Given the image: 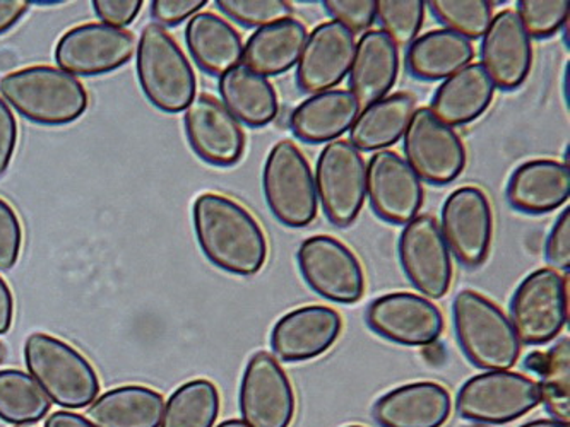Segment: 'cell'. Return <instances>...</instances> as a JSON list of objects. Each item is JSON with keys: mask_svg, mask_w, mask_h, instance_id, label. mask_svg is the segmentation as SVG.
Returning a JSON list of instances; mask_svg holds the SVG:
<instances>
[{"mask_svg": "<svg viewBox=\"0 0 570 427\" xmlns=\"http://www.w3.org/2000/svg\"><path fill=\"white\" fill-rule=\"evenodd\" d=\"M193 222L204 257L223 272L250 277L266 266V232L238 200L223 193H200L193 206Z\"/></svg>", "mask_w": 570, "mask_h": 427, "instance_id": "obj_1", "label": "cell"}, {"mask_svg": "<svg viewBox=\"0 0 570 427\" xmlns=\"http://www.w3.org/2000/svg\"><path fill=\"white\" fill-rule=\"evenodd\" d=\"M0 95L28 122L45 127L75 123L89 107L85 85L52 66L14 70L0 81Z\"/></svg>", "mask_w": 570, "mask_h": 427, "instance_id": "obj_2", "label": "cell"}, {"mask_svg": "<svg viewBox=\"0 0 570 427\" xmlns=\"http://www.w3.org/2000/svg\"><path fill=\"white\" fill-rule=\"evenodd\" d=\"M22 354L28 375L56 406L85 409L100 395L97 369L85 354L66 340L35 331L24 340Z\"/></svg>", "mask_w": 570, "mask_h": 427, "instance_id": "obj_3", "label": "cell"}, {"mask_svg": "<svg viewBox=\"0 0 570 427\" xmlns=\"http://www.w3.org/2000/svg\"><path fill=\"white\" fill-rule=\"evenodd\" d=\"M454 331L468 361L483 371H511L522 344L499 305L473 289H463L452 302Z\"/></svg>", "mask_w": 570, "mask_h": 427, "instance_id": "obj_4", "label": "cell"}, {"mask_svg": "<svg viewBox=\"0 0 570 427\" xmlns=\"http://www.w3.org/2000/svg\"><path fill=\"white\" fill-rule=\"evenodd\" d=\"M136 56V72L146 100L164 113L186 111L197 97V79L175 38L151 22L139 37Z\"/></svg>", "mask_w": 570, "mask_h": 427, "instance_id": "obj_5", "label": "cell"}, {"mask_svg": "<svg viewBox=\"0 0 570 427\" xmlns=\"http://www.w3.org/2000/svg\"><path fill=\"white\" fill-rule=\"evenodd\" d=\"M263 190L271 212L286 228H307L317 218L314 173L292 140H279L267 155Z\"/></svg>", "mask_w": 570, "mask_h": 427, "instance_id": "obj_6", "label": "cell"}, {"mask_svg": "<svg viewBox=\"0 0 570 427\" xmlns=\"http://www.w3.org/2000/svg\"><path fill=\"white\" fill-rule=\"evenodd\" d=\"M540 404L538 381L515 371L480 373L455 395V413L480 426L514 423Z\"/></svg>", "mask_w": 570, "mask_h": 427, "instance_id": "obj_7", "label": "cell"}, {"mask_svg": "<svg viewBox=\"0 0 570 427\" xmlns=\"http://www.w3.org/2000/svg\"><path fill=\"white\" fill-rule=\"evenodd\" d=\"M511 320L521 344L552 342L569 324V279L559 270H534L519 284L511 301Z\"/></svg>", "mask_w": 570, "mask_h": 427, "instance_id": "obj_8", "label": "cell"}, {"mask_svg": "<svg viewBox=\"0 0 570 427\" xmlns=\"http://www.w3.org/2000/svg\"><path fill=\"white\" fill-rule=\"evenodd\" d=\"M315 192L327 219L348 228L358 219L367 199V161L350 140L324 146L315 166Z\"/></svg>", "mask_w": 570, "mask_h": 427, "instance_id": "obj_9", "label": "cell"}, {"mask_svg": "<svg viewBox=\"0 0 570 427\" xmlns=\"http://www.w3.org/2000/svg\"><path fill=\"white\" fill-rule=\"evenodd\" d=\"M404 159L420 180L430 185L452 183L466 168L463 139L426 107L416 108L403 136Z\"/></svg>", "mask_w": 570, "mask_h": 427, "instance_id": "obj_10", "label": "cell"}, {"mask_svg": "<svg viewBox=\"0 0 570 427\" xmlns=\"http://www.w3.org/2000/svg\"><path fill=\"white\" fill-rule=\"evenodd\" d=\"M296 262L312 291L340 305H353L365 292V272L355 251L330 235L302 241Z\"/></svg>", "mask_w": 570, "mask_h": 427, "instance_id": "obj_11", "label": "cell"}, {"mask_svg": "<svg viewBox=\"0 0 570 427\" xmlns=\"http://www.w3.org/2000/svg\"><path fill=\"white\" fill-rule=\"evenodd\" d=\"M238 409L247 427H289L295 420L292 379L273 354L259 350L248 359L238 391Z\"/></svg>", "mask_w": 570, "mask_h": 427, "instance_id": "obj_12", "label": "cell"}, {"mask_svg": "<svg viewBox=\"0 0 570 427\" xmlns=\"http://www.w3.org/2000/svg\"><path fill=\"white\" fill-rule=\"evenodd\" d=\"M136 37L129 30L86 22L67 30L56 44L59 69L79 78L110 75L132 60Z\"/></svg>", "mask_w": 570, "mask_h": 427, "instance_id": "obj_13", "label": "cell"}, {"mask_svg": "<svg viewBox=\"0 0 570 427\" xmlns=\"http://www.w3.org/2000/svg\"><path fill=\"white\" fill-rule=\"evenodd\" d=\"M441 228L451 255L468 269L483 266L493 240V210L489 196L474 185L455 188L441 210Z\"/></svg>", "mask_w": 570, "mask_h": 427, "instance_id": "obj_14", "label": "cell"}, {"mask_svg": "<svg viewBox=\"0 0 570 427\" xmlns=\"http://www.w3.org/2000/svg\"><path fill=\"white\" fill-rule=\"evenodd\" d=\"M400 262L407 280L423 298L441 299L448 295L454 277L452 255L445 245L438 219L419 214L404 225L400 236Z\"/></svg>", "mask_w": 570, "mask_h": 427, "instance_id": "obj_15", "label": "cell"}, {"mask_svg": "<svg viewBox=\"0 0 570 427\" xmlns=\"http://www.w3.org/2000/svg\"><path fill=\"white\" fill-rule=\"evenodd\" d=\"M365 320L377 336L397 346H435L444 331L441 308L406 291L379 296L368 305Z\"/></svg>", "mask_w": 570, "mask_h": 427, "instance_id": "obj_16", "label": "cell"}, {"mask_svg": "<svg viewBox=\"0 0 570 427\" xmlns=\"http://www.w3.org/2000/svg\"><path fill=\"white\" fill-rule=\"evenodd\" d=\"M367 197L382 221L404 226L422 210L425 188L403 156L385 149L367 161Z\"/></svg>", "mask_w": 570, "mask_h": 427, "instance_id": "obj_17", "label": "cell"}, {"mask_svg": "<svg viewBox=\"0 0 570 427\" xmlns=\"http://www.w3.org/2000/svg\"><path fill=\"white\" fill-rule=\"evenodd\" d=\"M184 129L190 149L212 166L228 168L244 156V129L218 98L208 92L197 95L184 111Z\"/></svg>", "mask_w": 570, "mask_h": 427, "instance_id": "obj_18", "label": "cell"}, {"mask_svg": "<svg viewBox=\"0 0 570 427\" xmlns=\"http://www.w3.org/2000/svg\"><path fill=\"white\" fill-rule=\"evenodd\" d=\"M343 318L326 305H307L283 315L271 330V349L283 363L321 358L340 339Z\"/></svg>", "mask_w": 570, "mask_h": 427, "instance_id": "obj_19", "label": "cell"}, {"mask_svg": "<svg viewBox=\"0 0 570 427\" xmlns=\"http://www.w3.org/2000/svg\"><path fill=\"white\" fill-rule=\"evenodd\" d=\"M356 38L340 22H321L311 31L296 63V85L307 95L336 88L352 69Z\"/></svg>", "mask_w": 570, "mask_h": 427, "instance_id": "obj_20", "label": "cell"}, {"mask_svg": "<svg viewBox=\"0 0 570 427\" xmlns=\"http://www.w3.org/2000/svg\"><path fill=\"white\" fill-rule=\"evenodd\" d=\"M482 67L495 88H521L533 67V40L522 28L518 14L504 9L493 16L482 37Z\"/></svg>", "mask_w": 570, "mask_h": 427, "instance_id": "obj_21", "label": "cell"}, {"mask_svg": "<svg viewBox=\"0 0 570 427\" xmlns=\"http://www.w3.org/2000/svg\"><path fill=\"white\" fill-rule=\"evenodd\" d=\"M451 413V394L435 381L401 385L372 407V417L381 427H442Z\"/></svg>", "mask_w": 570, "mask_h": 427, "instance_id": "obj_22", "label": "cell"}, {"mask_svg": "<svg viewBox=\"0 0 570 427\" xmlns=\"http://www.w3.org/2000/svg\"><path fill=\"white\" fill-rule=\"evenodd\" d=\"M400 76V49L382 30L363 33L356 41L348 75V91L360 108L390 97Z\"/></svg>", "mask_w": 570, "mask_h": 427, "instance_id": "obj_23", "label": "cell"}, {"mask_svg": "<svg viewBox=\"0 0 570 427\" xmlns=\"http://www.w3.org/2000/svg\"><path fill=\"white\" fill-rule=\"evenodd\" d=\"M360 110L348 89H330L302 101L292 111L289 129L308 145H330L350 132Z\"/></svg>", "mask_w": 570, "mask_h": 427, "instance_id": "obj_24", "label": "cell"}, {"mask_svg": "<svg viewBox=\"0 0 570 427\" xmlns=\"http://www.w3.org/2000/svg\"><path fill=\"white\" fill-rule=\"evenodd\" d=\"M570 197V170L556 159H531L515 168L508 185V200L527 214H549Z\"/></svg>", "mask_w": 570, "mask_h": 427, "instance_id": "obj_25", "label": "cell"}, {"mask_svg": "<svg viewBox=\"0 0 570 427\" xmlns=\"http://www.w3.org/2000/svg\"><path fill=\"white\" fill-rule=\"evenodd\" d=\"M495 89L482 63H470L441 82L429 110L452 129L468 126L489 110Z\"/></svg>", "mask_w": 570, "mask_h": 427, "instance_id": "obj_26", "label": "cell"}, {"mask_svg": "<svg viewBox=\"0 0 570 427\" xmlns=\"http://www.w3.org/2000/svg\"><path fill=\"white\" fill-rule=\"evenodd\" d=\"M184 38L194 62L206 75L222 78L244 59L240 33L216 12H199L189 19Z\"/></svg>", "mask_w": 570, "mask_h": 427, "instance_id": "obj_27", "label": "cell"}, {"mask_svg": "<svg viewBox=\"0 0 570 427\" xmlns=\"http://www.w3.org/2000/svg\"><path fill=\"white\" fill-rule=\"evenodd\" d=\"M307 28L289 18L259 28L244 44V66L264 78L282 76L296 67L307 41Z\"/></svg>", "mask_w": 570, "mask_h": 427, "instance_id": "obj_28", "label": "cell"}, {"mask_svg": "<svg viewBox=\"0 0 570 427\" xmlns=\"http://www.w3.org/2000/svg\"><path fill=\"white\" fill-rule=\"evenodd\" d=\"M416 110V98L396 92L360 110L350 129V142L360 152H379L397 145Z\"/></svg>", "mask_w": 570, "mask_h": 427, "instance_id": "obj_29", "label": "cell"}, {"mask_svg": "<svg viewBox=\"0 0 570 427\" xmlns=\"http://www.w3.org/2000/svg\"><path fill=\"white\" fill-rule=\"evenodd\" d=\"M218 91L226 110L245 126L264 127L278 117L279 100L275 86L244 63L219 78Z\"/></svg>", "mask_w": 570, "mask_h": 427, "instance_id": "obj_30", "label": "cell"}, {"mask_svg": "<svg viewBox=\"0 0 570 427\" xmlns=\"http://www.w3.org/2000/svg\"><path fill=\"white\" fill-rule=\"evenodd\" d=\"M165 397L145 385L111 388L88 407L95 427H159Z\"/></svg>", "mask_w": 570, "mask_h": 427, "instance_id": "obj_31", "label": "cell"}, {"mask_svg": "<svg viewBox=\"0 0 570 427\" xmlns=\"http://www.w3.org/2000/svg\"><path fill=\"white\" fill-rule=\"evenodd\" d=\"M473 59V41L445 28L422 34L406 50L407 69L422 81H444Z\"/></svg>", "mask_w": 570, "mask_h": 427, "instance_id": "obj_32", "label": "cell"}, {"mask_svg": "<svg viewBox=\"0 0 570 427\" xmlns=\"http://www.w3.org/2000/svg\"><path fill=\"white\" fill-rule=\"evenodd\" d=\"M219 410L222 397L212 379H190L168 397L159 427H215Z\"/></svg>", "mask_w": 570, "mask_h": 427, "instance_id": "obj_33", "label": "cell"}, {"mask_svg": "<svg viewBox=\"0 0 570 427\" xmlns=\"http://www.w3.org/2000/svg\"><path fill=\"white\" fill-rule=\"evenodd\" d=\"M52 401L37 381L21 369H0V420L33 426L49 416Z\"/></svg>", "mask_w": 570, "mask_h": 427, "instance_id": "obj_34", "label": "cell"}, {"mask_svg": "<svg viewBox=\"0 0 570 427\" xmlns=\"http://www.w3.org/2000/svg\"><path fill=\"white\" fill-rule=\"evenodd\" d=\"M538 361L534 371L540 373L541 404H544L552 419L569 424L570 419V340L560 339L549 352L533 354Z\"/></svg>", "mask_w": 570, "mask_h": 427, "instance_id": "obj_35", "label": "cell"}, {"mask_svg": "<svg viewBox=\"0 0 570 427\" xmlns=\"http://www.w3.org/2000/svg\"><path fill=\"white\" fill-rule=\"evenodd\" d=\"M426 8L444 24L445 30L466 40H480L489 30L493 19V4L489 0H438Z\"/></svg>", "mask_w": 570, "mask_h": 427, "instance_id": "obj_36", "label": "cell"}, {"mask_svg": "<svg viewBox=\"0 0 570 427\" xmlns=\"http://www.w3.org/2000/svg\"><path fill=\"white\" fill-rule=\"evenodd\" d=\"M426 4L422 0H381L377 18L396 47H410L420 37L425 21Z\"/></svg>", "mask_w": 570, "mask_h": 427, "instance_id": "obj_37", "label": "cell"}, {"mask_svg": "<svg viewBox=\"0 0 570 427\" xmlns=\"http://www.w3.org/2000/svg\"><path fill=\"white\" fill-rule=\"evenodd\" d=\"M216 8L245 28H264L293 18V6L283 0H218Z\"/></svg>", "mask_w": 570, "mask_h": 427, "instance_id": "obj_38", "label": "cell"}, {"mask_svg": "<svg viewBox=\"0 0 570 427\" xmlns=\"http://www.w3.org/2000/svg\"><path fill=\"white\" fill-rule=\"evenodd\" d=\"M519 21L530 38L543 40L556 34L569 19L570 2L567 0H522L518 2Z\"/></svg>", "mask_w": 570, "mask_h": 427, "instance_id": "obj_39", "label": "cell"}, {"mask_svg": "<svg viewBox=\"0 0 570 427\" xmlns=\"http://www.w3.org/2000/svg\"><path fill=\"white\" fill-rule=\"evenodd\" d=\"M324 9L333 21L356 33H367L377 19V2L374 0H326Z\"/></svg>", "mask_w": 570, "mask_h": 427, "instance_id": "obj_40", "label": "cell"}, {"mask_svg": "<svg viewBox=\"0 0 570 427\" xmlns=\"http://www.w3.org/2000/svg\"><path fill=\"white\" fill-rule=\"evenodd\" d=\"M22 241L24 232L19 214L0 197V272L14 269L21 257Z\"/></svg>", "mask_w": 570, "mask_h": 427, "instance_id": "obj_41", "label": "cell"}, {"mask_svg": "<svg viewBox=\"0 0 570 427\" xmlns=\"http://www.w3.org/2000/svg\"><path fill=\"white\" fill-rule=\"evenodd\" d=\"M206 6H208L206 0H153L149 8H151L155 24L167 30V28L178 27L187 19H193Z\"/></svg>", "mask_w": 570, "mask_h": 427, "instance_id": "obj_42", "label": "cell"}, {"mask_svg": "<svg viewBox=\"0 0 570 427\" xmlns=\"http://www.w3.org/2000/svg\"><path fill=\"white\" fill-rule=\"evenodd\" d=\"M544 255L549 260L550 269L559 272H569L570 269V210L563 209L550 231Z\"/></svg>", "mask_w": 570, "mask_h": 427, "instance_id": "obj_43", "label": "cell"}, {"mask_svg": "<svg viewBox=\"0 0 570 427\" xmlns=\"http://www.w3.org/2000/svg\"><path fill=\"white\" fill-rule=\"evenodd\" d=\"M95 14L101 24L127 30L142 9V0H94Z\"/></svg>", "mask_w": 570, "mask_h": 427, "instance_id": "obj_44", "label": "cell"}, {"mask_svg": "<svg viewBox=\"0 0 570 427\" xmlns=\"http://www.w3.org/2000/svg\"><path fill=\"white\" fill-rule=\"evenodd\" d=\"M18 146V122L14 111L0 97V178L8 173Z\"/></svg>", "mask_w": 570, "mask_h": 427, "instance_id": "obj_45", "label": "cell"}, {"mask_svg": "<svg viewBox=\"0 0 570 427\" xmlns=\"http://www.w3.org/2000/svg\"><path fill=\"white\" fill-rule=\"evenodd\" d=\"M30 9L24 0H0V34L8 33L18 24Z\"/></svg>", "mask_w": 570, "mask_h": 427, "instance_id": "obj_46", "label": "cell"}, {"mask_svg": "<svg viewBox=\"0 0 570 427\" xmlns=\"http://www.w3.org/2000/svg\"><path fill=\"white\" fill-rule=\"evenodd\" d=\"M14 295L4 277L0 276V336H6L11 330L14 321Z\"/></svg>", "mask_w": 570, "mask_h": 427, "instance_id": "obj_47", "label": "cell"}, {"mask_svg": "<svg viewBox=\"0 0 570 427\" xmlns=\"http://www.w3.org/2000/svg\"><path fill=\"white\" fill-rule=\"evenodd\" d=\"M45 427H95L81 414L71 413V410H59L53 413L49 419L45 420Z\"/></svg>", "mask_w": 570, "mask_h": 427, "instance_id": "obj_48", "label": "cell"}, {"mask_svg": "<svg viewBox=\"0 0 570 427\" xmlns=\"http://www.w3.org/2000/svg\"><path fill=\"white\" fill-rule=\"evenodd\" d=\"M519 427H569V424H563L556 419H537L522 424V426Z\"/></svg>", "mask_w": 570, "mask_h": 427, "instance_id": "obj_49", "label": "cell"}, {"mask_svg": "<svg viewBox=\"0 0 570 427\" xmlns=\"http://www.w3.org/2000/svg\"><path fill=\"white\" fill-rule=\"evenodd\" d=\"M216 427H247V426H245V423L242 419H228V420H223V423L218 424V426H216Z\"/></svg>", "mask_w": 570, "mask_h": 427, "instance_id": "obj_50", "label": "cell"}, {"mask_svg": "<svg viewBox=\"0 0 570 427\" xmlns=\"http://www.w3.org/2000/svg\"><path fill=\"white\" fill-rule=\"evenodd\" d=\"M6 354H8V350H6L4 344L0 342V365L6 361Z\"/></svg>", "mask_w": 570, "mask_h": 427, "instance_id": "obj_51", "label": "cell"}, {"mask_svg": "<svg viewBox=\"0 0 570 427\" xmlns=\"http://www.w3.org/2000/svg\"><path fill=\"white\" fill-rule=\"evenodd\" d=\"M345 427H365V426H360V424H350V426H345Z\"/></svg>", "mask_w": 570, "mask_h": 427, "instance_id": "obj_52", "label": "cell"}, {"mask_svg": "<svg viewBox=\"0 0 570 427\" xmlns=\"http://www.w3.org/2000/svg\"><path fill=\"white\" fill-rule=\"evenodd\" d=\"M468 427H489V426H480V424H476V426H468Z\"/></svg>", "mask_w": 570, "mask_h": 427, "instance_id": "obj_53", "label": "cell"}, {"mask_svg": "<svg viewBox=\"0 0 570 427\" xmlns=\"http://www.w3.org/2000/svg\"><path fill=\"white\" fill-rule=\"evenodd\" d=\"M14 427H33V426H14Z\"/></svg>", "mask_w": 570, "mask_h": 427, "instance_id": "obj_54", "label": "cell"}]
</instances>
